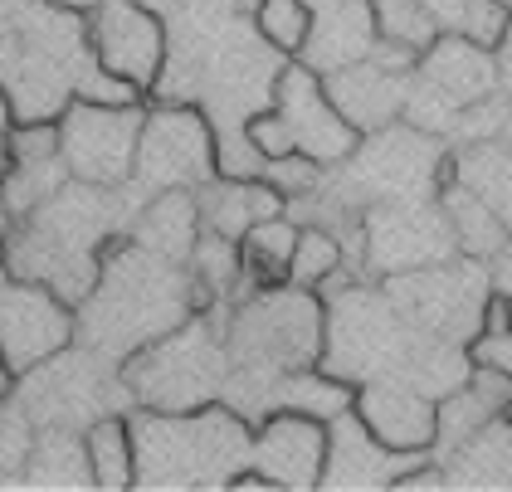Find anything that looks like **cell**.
I'll return each instance as SVG.
<instances>
[{
  "instance_id": "22",
  "label": "cell",
  "mask_w": 512,
  "mask_h": 492,
  "mask_svg": "<svg viewBox=\"0 0 512 492\" xmlns=\"http://www.w3.org/2000/svg\"><path fill=\"white\" fill-rule=\"evenodd\" d=\"M444 468V488H512V415L478 424L454 454L434 458Z\"/></svg>"
},
{
  "instance_id": "32",
  "label": "cell",
  "mask_w": 512,
  "mask_h": 492,
  "mask_svg": "<svg viewBox=\"0 0 512 492\" xmlns=\"http://www.w3.org/2000/svg\"><path fill=\"white\" fill-rule=\"evenodd\" d=\"M342 268H347V244L342 234H332L327 225H303L298 229V249H293V264H288V283H303V288H342Z\"/></svg>"
},
{
  "instance_id": "21",
  "label": "cell",
  "mask_w": 512,
  "mask_h": 492,
  "mask_svg": "<svg viewBox=\"0 0 512 492\" xmlns=\"http://www.w3.org/2000/svg\"><path fill=\"white\" fill-rule=\"evenodd\" d=\"M196 210H200V229L244 239L249 225L288 215V200L264 176H249V181H239V176H210L205 186H196Z\"/></svg>"
},
{
  "instance_id": "2",
  "label": "cell",
  "mask_w": 512,
  "mask_h": 492,
  "mask_svg": "<svg viewBox=\"0 0 512 492\" xmlns=\"http://www.w3.org/2000/svg\"><path fill=\"white\" fill-rule=\"evenodd\" d=\"M322 327L327 303L317 288L303 283H254L244 303L225 307V351H230V380L225 405L239 410L249 424L269 415V395L278 376L303 371L322 361Z\"/></svg>"
},
{
  "instance_id": "7",
  "label": "cell",
  "mask_w": 512,
  "mask_h": 492,
  "mask_svg": "<svg viewBox=\"0 0 512 492\" xmlns=\"http://www.w3.org/2000/svg\"><path fill=\"white\" fill-rule=\"evenodd\" d=\"M10 395L25 405L35 429H79L83 434L108 410H132V395L113 371V361H103L98 351H88L79 341L64 346L59 356H49L30 376H20Z\"/></svg>"
},
{
  "instance_id": "4",
  "label": "cell",
  "mask_w": 512,
  "mask_h": 492,
  "mask_svg": "<svg viewBox=\"0 0 512 492\" xmlns=\"http://www.w3.org/2000/svg\"><path fill=\"white\" fill-rule=\"evenodd\" d=\"M137 488H225L254 454V424L225 400L200 410H127Z\"/></svg>"
},
{
  "instance_id": "35",
  "label": "cell",
  "mask_w": 512,
  "mask_h": 492,
  "mask_svg": "<svg viewBox=\"0 0 512 492\" xmlns=\"http://www.w3.org/2000/svg\"><path fill=\"white\" fill-rule=\"evenodd\" d=\"M30 444H35V424L25 415V405L15 395H0V483L25 473Z\"/></svg>"
},
{
  "instance_id": "3",
  "label": "cell",
  "mask_w": 512,
  "mask_h": 492,
  "mask_svg": "<svg viewBox=\"0 0 512 492\" xmlns=\"http://www.w3.org/2000/svg\"><path fill=\"white\" fill-rule=\"evenodd\" d=\"M196 307L191 273L176 259H161L122 234L98 268V283L79 303V346L122 366L137 346L166 337Z\"/></svg>"
},
{
  "instance_id": "34",
  "label": "cell",
  "mask_w": 512,
  "mask_h": 492,
  "mask_svg": "<svg viewBox=\"0 0 512 492\" xmlns=\"http://www.w3.org/2000/svg\"><path fill=\"white\" fill-rule=\"evenodd\" d=\"M259 176H264V181H269L288 205H298V200H308V195L322 190L327 166L313 161V156H303V152H283V156H269V161L259 166Z\"/></svg>"
},
{
  "instance_id": "36",
  "label": "cell",
  "mask_w": 512,
  "mask_h": 492,
  "mask_svg": "<svg viewBox=\"0 0 512 492\" xmlns=\"http://www.w3.org/2000/svg\"><path fill=\"white\" fill-rule=\"evenodd\" d=\"M5 229H10V215H5V205H0V288L10 283V264H5Z\"/></svg>"
},
{
  "instance_id": "15",
  "label": "cell",
  "mask_w": 512,
  "mask_h": 492,
  "mask_svg": "<svg viewBox=\"0 0 512 492\" xmlns=\"http://www.w3.org/2000/svg\"><path fill=\"white\" fill-rule=\"evenodd\" d=\"M322 458H327V424L298 410H269L254 424V454L249 463L274 488L313 492L322 488Z\"/></svg>"
},
{
  "instance_id": "24",
  "label": "cell",
  "mask_w": 512,
  "mask_h": 492,
  "mask_svg": "<svg viewBox=\"0 0 512 492\" xmlns=\"http://www.w3.org/2000/svg\"><path fill=\"white\" fill-rule=\"evenodd\" d=\"M186 273H191V288H196L200 312L225 307L239 293V283H244V254H239V239L215 234V229H200L196 244H191V259H186Z\"/></svg>"
},
{
  "instance_id": "12",
  "label": "cell",
  "mask_w": 512,
  "mask_h": 492,
  "mask_svg": "<svg viewBox=\"0 0 512 492\" xmlns=\"http://www.w3.org/2000/svg\"><path fill=\"white\" fill-rule=\"evenodd\" d=\"M79 341V307L64 303L49 283L10 278L0 288V361L20 380L64 346Z\"/></svg>"
},
{
  "instance_id": "40",
  "label": "cell",
  "mask_w": 512,
  "mask_h": 492,
  "mask_svg": "<svg viewBox=\"0 0 512 492\" xmlns=\"http://www.w3.org/2000/svg\"><path fill=\"white\" fill-rule=\"evenodd\" d=\"M10 390H15V376H10V371H5V361H0V395H10Z\"/></svg>"
},
{
  "instance_id": "20",
  "label": "cell",
  "mask_w": 512,
  "mask_h": 492,
  "mask_svg": "<svg viewBox=\"0 0 512 492\" xmlns=\"http://www.w3.org/2000/svg\"><path fill=\"white\" fill-rule=\"evenodd\" d=\"M308 5H313V35H308V49L298 54L308 69L332 74V69L371 54V44H376L371 0H308Z\"/></svg>"
},
{
  "instance_id": "41",
  "label": "cell",
  "mask_w": 512,
  "mask_h": 492,
  "mask_svg": "<svg viewBox=\"0 0 512 492\" xmlns=\"http://www.w3.org/2000/svg\"><path fill=\"white\" fill-rule=\"evenodd\" d=\"M142 5H152V10H161V15H166V10H176L181 0H142Z\"/></svg>"
},
{
  "instance_id": "17",
  "label": "cell",
  "mask_w": 512,
  "mask_h": 492,
  "mask_svg": "<svg viewBox=\"0 0 512 492\" xmlns=\"http://www.w3.org/2000/svg\"><path fill=\"white\" fill-rule=\"evenodd\" d=\"M410 74H415V69H410ZM410 74H405V69H386L376 54H366V59H356V64H342V69L322 74V83H327L332 108L366 137V132L391 127L395 117L405 113Z\"/></svg>"
},
{
  "instance_id": "19",
  "label": "cell",
  "mask_w": 512,
  "mask_h": 492,
  "mask_svg": "<svg viewBox=\"0 0 512 492\" xmlns=\"http://www.w3.org/2000/svg\"><path fill=\"white\" fill-rule=\"evenodd\" d=\"M415 78L425 88H434L449 108H469L478 98H493V88H498V59H493V49H483V44H473L464 35H439L420 54Z\"/></svg>"
},
{
  "instance_id": "6",
  "label": "cell",
  "mask_w": 512,
  "mask_h": 492,
  "mask_svg": "<svg viewBox=\"0 0 512 492\" xmlns=\"http://www.w3.org/2000/svg\"><path fill=\"white\" fill-rule=\"evenodd\" d=\"M347 171L327 176L322 195L327 205H381V200H425L439 186V166H444V147L434 142V132L425 127H381V132H366L356 142V152L342 161Z\"/></svg>"
},
{
  "instance_id": "18",
  "label": "cell",
  "mask_w": 512,
  "mask_h": 492,
  "mask_svg": "<svg viewBox=\"0 0 512 492\" xmlns=\"http://www.w3.org/2000/svg\"><path fill=\"white\" fill-rule=\"evenodd\" d=\"M352 415L400 454H434V400L400 385V380H366L356 385Z\"/></svg>"
},
{
  "instance_id": "10",
  "label": "cell",
  "mask_w": 512,
  "mask_h": 492,
  "mask_svg": "<svg viewBox=\"0 0 512 492\" xmlns=\"http://www.w3.org/2000/svg\"><path fill=\"white\" fill-rule=\"evenodd\" d=\"M147 98L132 103H98V98H74L59 113V156L74 181L88 186H127L132 161H137V137H142Z\"/></svg>"
},
{
  "instance_id": "33",
  "label": "cell",
  "mask_w": 512,
  "mask_h": 492,
  "mask_svg": "<svg viewBox=\"0 0 512 492\" xmlns=\"http://www.w3.org/2000/svg\"><path fill=\"white\" fill-rule=\"evenodd\" d=\"M249 15H254V30L264 35V44L278 49L283 59H298L308 49V35H313V5L308 0H254Z\"/></svg>"
},
{
  "instance_id": "9",
  "label": "cell",
  "mask_w": 512,
  "mask_h": 492,
  "mask_svg": "<svg viewBox=\"0 0 512 492\" xmlns=\"http://www.w3.org/2000/svg\"><path fill=\"white\" fill-rule=\"evenodd\" d=\"M483 259H439V264L410 268V273H391L386 278V298H391L420 332H434L444 341L469 346L473 332L483 327V307L493 298L488 278H483Z\"/></svg>"
},
{
  "instance_id": "29",
  "label": "cell",
  "mask_w": 512,
  "mask_h": 492,
  "mask_svg": "<svg viewBox=\"0 0 512 492\" xmlns=\"http://www.w3.org/2000/svg\"><path fill=\"white\" fill-rule=\"evenodd\" d=\"M293 249H298V220L293 215H274V220L249 225L244 239H239L244 278L249 283H283L288 264H293Z\"/></svg>"
},
{
  "instance_id": "5",
  "label": "cell",
  "mask_w": 512,
  "mask_h": 492,
  "mask_svg": "<svg viewBox=\"0 0 512 492\" xmlns=\"http://www.w3.org/2000/svg\"><path fill=\"white\" fill-rule=\"evenodd\" d=\"M132 405L142 410H200L225 395L230 351H225V312H191L166 337L137 346L118 366Z\"/></svg>"
},
{
  "instance_id": "26",
  "label": "cell",
  "mask_w": 512,
  "mask_h": 492,
  "mask_svg": "<svg viewBox=\"0 0 512 492\" xmlns=\"http://www.w3.org/2000/svg\"><path fill=\"white\" fill-rule=\"evenodd\" d=\"M352 405H356V385L342 376H332L327 366L288 371V376H278L274 395H269V410H298V415L322 419V424L347 415Z\"/></svg>"
},
{
  "instance_id": "27",
  "label": "cell",
  "mask_w": 512,
  "mask_h": 492,
  "mask_svg": "<svg viewBox=\"0 0 512 492\" xmlns=\"http://www.w3.org/2000/svg\"><path fill=\"white\" fill-rule=\"evenodd\" d=\"M83 454H88V473L93 488H137V454H132V424L127 410H108L83 429Z\"/></svg>"
},
{
  "instance_id": "23",
  "label": "cell",
  "mask_w": 512,
  "mask_h": 492,
  "mask_svg": "<svg viewBox=\"0 0 512 492\" xmlns=\"http://www.w3.org/2000/svg\"><path fill=\"white\" fill-rule=\"evenodd\" d=\"M200 234V210H196V190H157L132 210L127 239H137L142 249H152L161 259L186 264L191 244Z\"/></svg>"
},
{
  "instance_id": "13",
  "label": "cell",
  "mask_w": 512,
  "mask_h": 492,
  "mask_svg": "<svg viewBox=\"0 0 512 492\" xmlns=\"http://www.w3.org/2000/svg\"><path fill=\"white\" fill-rule=\"evenodd\" d=\"M454 229L444 205L434 210L430 195L425 200H381V205H366L361 215V254L371 273H410V268L439 264V259H454Z\"/></svg>"
},
{
  "instance_id": "30",
  "label": "cell",
  "mask_w": 512,
  "mask_h": 492,
  "mask_svg": "<svg viewBox=\"0 0 512 492\" xmlns=\"http://www.w3.org/2000/svg\"><path fill=\"white\" fill-rule=\"evenodd\" d=\"M69 181L64 156H40V161H5L0 166V205L10 220H25L30 210H40L54 190Z\"/></svg>"
},
{
  "instance_id": "42",
  "label": "cell",
  "mask_w": 512,
  "mask_h": 492,
  "mask_svg": "<svg viewBox=\"0 0 512 492\" xmlns=\"http://www.w3.org/2000/svg\"><path fill=\"white\" fill-rule=\"evenodd\" d=\"M508 307H512V298H508Z\"/></svg>"
},
{
  "instance_id": "16",
  "label": "cell",
  "mask_w": 512,
  "mask_h": 492,
  "mask_svg": "<svg viewBox=\"0 0 512 492\" xmlns=\"http://www.w3.org/2000/svg\"><path fill=\"white\" fill-rule=\"evenodd\" d=\"M430 454H400L386 449L361 419L347 410L327 424V458H322V488H395L415 463Z\"/></svg>"
},
{
  "instance_id": "37",
  "label": "cell",
  "mask_w": 512,
  "mask_h": 492,
  "mask_svg": "<svg viewBox=\"0 0 512 492\" xmlns=\"http://www.w3.org/2000/svg\"><path fill=\"white\" fill-rule=\"evenodd\" d=\"M25 5H35V0H0V25H5L10 15H20Z\"/></svg>"
},
{
  "instance_id": "25",
  "label": "cell",
  "mask_w": 512,
  "mask_h": 492,
  "mask_svg": "<svg viewBox=\"0 0 512 492\" xmlns=\"http://www.w3.org/2000/svg\"><path fill=\"white\" fill-rule=\"evenodd\" d=\"M439 205L449 215L459 254H469V259H498L508 249V220L488 200H478L469 186H459V181L439 186Z\"/></svg>"
},
{
  "instance_id": "31",
  "label": "cell",
  "mask_w": 512,
  "mask_h": 492,
  "mask_svg": "<svg viewBox=\"0 0 512 492\" xmlns=\"http://www.w3.org/2000/svg\"><path fill=\"white\" fill-rule=\"evenodd\" d=\"M493 415H503L473 380H464V385H454L449 395H439L434 400V454L430 458H444L454 454L464 439H469L478 424H488Z\"/></svg>"
},
{
  "instance_id": "8",
  "label": "cell",
  "mask_w": 512,
  "mask_h": 492,
  "mask_svg": "<svg viewBox=\"0 0 512 492\" xmlns=\"http://www.w3.org/2000/svg\"><path fill=\"white\" fill-rule=\"evenodd\" d=\"M210 176H220L215 166V132L196 103H152L142 117V137H137V161H132V195L147 200L157 190H196Z\"/></svg>"
},
{
  "instance_id": "28",
  "label": "cell",
  "mask_w": 512,
  "mask_h": 492,
  "mask_svg": "<svg viewBox=\"0 0 512 492\" xmlns=\"http://www.w3.org/2000/svg\"><path fill=\"white\" fill-rule=\"evenodd\" d=\"M20 478L40 483V488H93L83 434L79 429H35V444H30Z\"/></svg>"
},
{
  "instance_id": "39",
  "label": "cell",
  "mask_w": 512,
  "mask_h": 492,
  "mask_svg": "<svg viewBox=\"0 0 512 492\" xmlns=\"http://www.w3.org/2000/svg\"><path fill=\"white\" fill-rule=\"evenodd\" d=\"M54 5H64V10H83V15H88L98 0H54Z\"/></svg>"
},
{
  "instance_id": "1",
  "label": "cell",
  "mask_w": 512,
  "mask_h": 492,
  "mask_svg": "<svg viewBox=\"0 0 512 492\" xmlns=\"http://www.w3.org/2000/svg\"><path fill=\"white\" fill-rule=\"evenodd\" d=\"M137 205L142 200L132 195V186H88L69 176L40 210H30L25 220H10L5 229L10 278L49 283L64 303L79 307L88 288L98 283L108 249L127 234Z\"/></svg>"
},
{
  "instance_id": "11",
  "label": "cell",
  "mask_w": 512,
  "mask_h": 492,
  "mask_svg": "<svg viewBox=\"0 0 512 492\" xmlns=\"http://www.w3.org/2000/svg\"><path fill=\"white\" fill-rule=\"evenodd\" d=\"M88 49L103 74L152 98L161 69H166V15L142 0H98L88 15Z\"/></svg>"
},
{
  "instance_id": "38",
  "label": "cell",
  "mask_w": 512,
  "mask_h": 492,
  "mask_svg": "<svg viewBox=\"0 0 512 492\" xmlns=\"http://www.w3.org/2000/svg\"><path fill=\"white\" fill-rule=\"evenodd\" d=\"M15 127V117H10V103H5V93H0V147H5V132Z\"/></svg>"
},
{
  "instance_id": "14",
  "label": "cell",
  "mask_w": 512,
  "mask_h": 492,
  "mask_svg": "<svg viewBox=\"0 0 512 492\" xmlns=\"http://www.w3.org/2000/svg\"><path fill=\"white\" fill-rule=\"evenodd\" d=\"M274 113L283 117L293 147H298L303 156H313V161H322L327 171L342 166V161L356 152V142H361V132L332 108L322 74L308 69L303 59H288V64L278 69Z\"/></svg>"
}]
</instances>
